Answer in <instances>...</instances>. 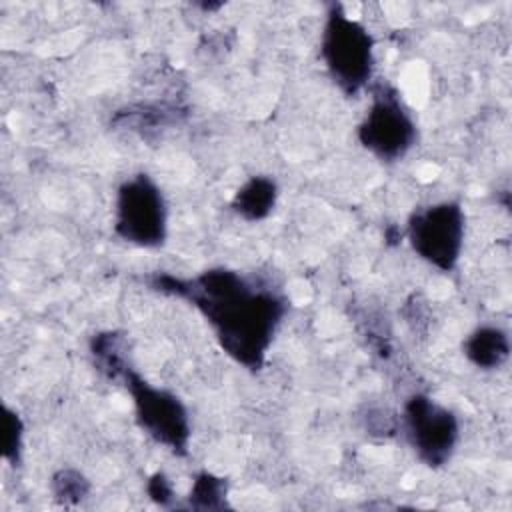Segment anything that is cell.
Returning a JSON list of instances; mask_svg holds the SVG:
<instances>
[{"label": "cell", "mask_w": 512, "mask_h": 512, "mask_svg": "<svg viewBox=\"0 0 512 512\" xmlns=\"http://www.w3.org/2000/svg\"><path fill=\"white\" fill-rule=\"evenodd\" d=\"M320 60L346 96H356L372 86L376 70L374 38L340 4L328 6L320 32Z\"/></svg>", "instance_id": "2"}, {"label": "cell", "mask_w": 512, "mask_h": 512, "mask_svg": "<svg viewBox=\"0 0 512 512\" xmlns=\"http://www.w3.org/2000/svg\"><path fill=\"white\" fill-rule=\"evenodd\" d=\"M278 184L270 176H250L232 196V210L246 222H260L274 212Z\"/></svg>", "instance_id": "9"}, {"label": "cell", "mask_w": 512, "mask_h": 512, "mask_svg": "<svg viewBox=\"0 0 512 512\" xmlns=\"http://www.w3.org/2000/svg\"><path fill=\"white\" fill-rule=\"evenodd\" d=\"M52 490L62 502H78L88 494L90 484L76 470H60L52 478Z\"/></svg>", "instance_id": "12"}, {"label": "cell", "mask_w": 512, "mask_h": 512, "mask_svg": "<svg viewBox=\"0 0 512 512\" xmlns=\"http://www.w3.org/2000/svg\"><path fill=\"white\" fill-rule=\"evenodd\" d=\"M356 138L366 152L386 164L402 160L416 146V120L396 88L384 82L370 86V104L356 128Z\"/></svg>", "instance_id": "4"}, {"label": "cell", "mask_w": 512, "mask_h": 512, "mask_svg": "<svg viewBox=\"0 0 512 512\" xmlns=\"http://www.w3.org/2000/svg\"><path fill=\"white\" fill-rule=\"evenodd\" d=\"M222 496H226V482L214 474H200L194 480V486L190 490V502L194 500L196 506L202 508H216L222 506Z\"/></svg>", "instance_id": "11"}, {"label": "cell", "mask_w": 512, "mask_h": 512, "mask_svg": "<svg viewBox=\"0 0 512 512\" xmlns=\"http://www.w3.org/2000/svg\"><path fill=\"white\" fill-rule=\"evenodd\" d=\"M148 492H150L152 498H156V500H160V502H164L166 498H172V496H174L170 482H168L160 472L150 478V482H148Z\"/></svg>", "instance_id": "13"}, {"label": "cell", "mask_w": 512, "mask_h": 512, "mask_svg": "<svg viewBox=\"0 0 512 512\" xmlns=\"http://www.w3.org/2000/svg\"><path fill=\"white\" fill-rule=\"evenodd\" d=\"M398 426L416 458L428 468L448 464L456 452L460 440L458 416L428 394L408 396Z\"/></svg>", "instance_id": "6"}, {"label": "cell", "mask_w": 512, "mask_h": 512, "mask_svg": "<svg viewBox=\"0 0 512 512\" xmlns=\"http://www.w3.org/2000/svg\"><path fill=\"white\" fill-rule=\"evenodd\" d=\"M462 350L476 368L498 370L510 356V338L504 328L484 324L466 336Z\"/></svg>", "instance_id": "8"}, {"label": "cell", "mask_w": 512, "mask_h": 512, "mask_svg": "<svg viewBox=\"0 0 512 512\" xmlns=\"http://www.w3.org/2000/svg\"><path fill=\"white\" fill-rule=\"evenodd\" d=\"M114 234L138 248H158L168 236V204L158 182L140 172L126 178L114 198Z\"/></svg>", "instance_id": "5"}, {"label": "cell", "mask_w": 512, "mask_h": 512, "mask_svg": "<svg viewBox=\"0 0 512 512\" xmlns=\"http://www.w3.org/2000/svg\"><path fill=\"white\" fill-rule=\"evenodd\" d=\"M108 378L120 380L130 394L136 422L144 434L176 456L188 454L192 436L190 414L174 392L142 378L128 360H122Z\"/></svg>", "instance_id": "3"}, {"label": "cell", "mask_w": 512, "mask_h": 512, "mask_svg": "<svg viewBox=\"0 0 512 512\" xmlns=\"http://www.w3.org/2000/svg\"><path fill=\"white\" fill-rule=\"evenodd\" d=\"M466 236V214L460 202L442 200L418 208L406 222L410 248L430 266L450 272L456 268Z\"/></svg>", "instance_id": "7"}, {"label": "cell", "mask_w": 512, "mask_h": 512, "mask_svg": "<svg viewBox=\"0 0 512 512\" xmlns=\"http://www.w3.org/2000/svg\"><path fill=\"white\" fill-rule=\"evenodd\" d=\"M150 286L192 302L220 348L248 370L262 368L288 310L284 294L270 282L230 268H210L192 278L154 274Z\"/></svg>", "instance_id": "1"}, {"label": "cell", "mask_w": 512, "mask_h": 512, "mask_svg": "<svg viewBox=\"0 0 512 512\" xmlns=\"http://www.w3.org/2000/svg\"><path fill=\"white\" fill-rule=\"evenodd\" d=\"M22 446H24V422L14 408L4 406V452H2L4 460L10 462L12 466H18L24 450Z\"/></svg>", "instance_id": "10"}]
</instances>
